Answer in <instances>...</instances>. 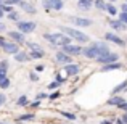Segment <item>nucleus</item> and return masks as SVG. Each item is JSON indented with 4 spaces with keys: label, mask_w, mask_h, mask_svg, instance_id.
<instances>
[{
    "label": "nucleus",
    "mask_w": 127,
    "mask_h": 124,
    "mask_svg": "<svg viewBox=\"0 0 127 124\" xmlns=\"http://www.w3.org/2000/svg\"><path fill=\"white\" fill-rule=\"evenodd\" d=\"M5 43H6V42H5V39H3L2 36H0V47H3V45H5Z\"/></svg>",
    "instance_id": "ea45409f"
},
{
    "label": "nucleus",
    "mask_w": 127,
    "mask_h": 124,
    "mask_svg": "<svg viewBox=\"0 0 127 124\" xmlns=\"http://www.w3.org/2000/svg\"><path fill=\"white\" fill-rule=\"evenodd\" d=\"M58 97H60V92H53L52 95L48 97V98H50V100H56V98H58Z\"/></svg>",
    "instance_id": "473e14b6"
},
{
    "label": "nucleus",
    "mask_w": 127,
    "mask_h": 124,
    "mask_svg": "<svg viewBox=\"0 0 127 124\" xmlns=\"http://www.w3.org/2000/svg\"><path fill=\"white\" fill-rule=\"evenodd\" d=\"M43 37L47 39V41L50 42V45L52 47H64V45H69L71 43V37L69 36H66L64 32H55V34H43Z\"/></svg>",
    "instance_id": "f257e3e1"
},
{
    "label": "nucleus",
    "mask_w": 127,
    "mask_h": 124,
    "mask_svg": "<svg viewBox=\"0 0 127 124\" xmlns=\"http://www.w3.org/2000/svg\"><path fill=\"white\" fill-rule=\"evenodd\" d=\"M15 60L19 61V63H24V61H28V60H31V56H29L28 53H24V52H18L15 55Z\"/></svg>",
    "instance_id": "2eb2a0df"
},
{
    "label": "nucleus",
    "mask_w": 127,
    "mask_h": 124,
    "mask_svg": "<svg viewBox=\"0 0 127 124\" xmlns=\"http://www.w3.org/2000/svg\"><path fill=\"white\" fill-rule=\"evenodd\" d=\"M8 36L13 39V42H16V43H23V42H24V34H23V32L11 31V32H8Z\"/></svg>",
    "instance_id": "f8f14e48"
},
{
    "label": "nucleus",
    "mask_w": 127,
    "mask_h": 124,
    "mask_svg": "<svg viewBox=\"0 0 127 124\" xmlns=\"http://www.w3.org/2000/svg\"><path fill=\"white\" fill-rule=\"evenodd\" d=\"M118 108H119V110H122L124 113H127V102H124V103H122L121 106H118Z\"/></svg>",
    "instance_id": "72a5a7b5"
},
{
    "label": "nucleus",
    "mask_w": 127,
    "mask_h": 124,
    "mask_svg": "<svg viewBox=\"0 0 127 124\" xmlns=\"http://www.w3.org/2000/svg\"><path fill=\"white\" fill-rule=\"evenodd\" d=\"M56 61L60 63V65H71V61H72V58H71V55H68V53H64L61 50V52H58L56 53Z\"/></svg>",
    "instance_id": "6e6552de"
},
{
    "label": "nucleus",
    "mask_w": 127,
    "mask_h": 124,
    "mask_svg": "<svg viewBox=\"0 0 127 124\" xmlns=\"http://www.w3.org/2000/svg\"><path fill=\"white\" fill-rule=\"evenodd\" d=\"M0 8H2V11H6L8 15L13 11V10H11V6H8V5H0Z\"/></svg>",
    "instance_id": "c756f323"
},
{
    "label": "nucleus",
    "mask_w": 127,
    "mask_h": 124,
    "mask_svg": "<svg viewBox=\"0 0 127 124\" xmlns=\"http://www.w3.org/2000/svg\"><path fill=\"white\" fill-rule=\"evenodd\" d=\"M43 6L47 10H56V11H60L64 5H63V0H43Z\"/></svg>",
    "instance_id": "39448f33"
},
{
    "label": "nucleus",
    "mask_w": 127,
    "mask_h": 124,
    "mask_svg": "<svg viewBox=\"0 0 127 124\" xmlns=\"http://www.w3.org/2000/svg\"><path fill=\"white\" fill-rule=\"evenodd\" d=\"M45 93H43V92H40V93H39V95H37V100H42V98H45Z\"/></svg>",
    "instance_id": "e433bc0d"
},
{
    "label": "nucleus",
    "mask_w": 127,
    "mask_h": 124,
    "mask_svg": "<svg viewBox=\"0 0 127 124\" xmlns=\"http://www.w3.org/2000/svg\"><path fill=\"white\" fill-rule=\"evenodd\" d=\"M35 23L34 21H19L18 23V29L19 32H23V34H28V32H32L35 29Z\"/></svg>",
    "instance_id": "7ed1b4c3"
},
{
    "label": "nucleus",
    "mask_w": 127,
    "mask_h": 124,
    "mask_svg": "<svg viewBox=\"0 0 127 124\" xmlns=\"http://www.w3.org/2000/svg\"><path fill=\"white\" fill-rule=\"evenodd\" d=\"M2 48H3V52L11 53V55H16V53L19 52V47L16 45V42H6L5 45L2 47Z\"/></svg>",
    "instance_id": "9d476101"
},
{
    "label": "nucleus",
    "mask_w": 127,
    "mask_h": 124,
    "mask_svg": "<svg viewBox=\"0 0 127 124\" xmlns=\"http://www.w3.org/2000/svg\"><path fill=\"white\" fill-rule=\"evenodd\" d=\"M106 10H108L109 15H116V13H118V8H116L113 3H108V5H106Z\"/></svg>",
    "instance_id": "b1692460"
},
{
    "label": "nucleus",
    "mask_w": 127,
    "mask_h": 124,
    "mask_svg": "<svg viewBox=\"0 0 127 124\" xmlns=\"http://www.w3.org/2000/svg\"><path fill=\"white\" fill-rule=\"evenodd\" d=\"M71 23L74 26H77V28H89V26H92V19H87V18H77V16H72Z\"/></svg>",
    "instance_id": "423d86ee"
},
{
    "label": "nucleus",
    "mask_w": 127,
    "mask_h": 124,
    "mask_svg": "<svg viewBox=\"0 0 127 124\" xmlns=\"http://www.w3.org/2000/svg\"><path fill=\"white\" fill-rule=\"evenodd\" d=\"M77 6H79V8H82V10H89L90 6H92V0H79Z\"/></svg>",
    "instance_id": "6ab92c4d"
},
{
    "label": "nucleus",
    "mask_w": 127,
    "mask_h": 124,
    "mask_svg": "<svg viewBox=\"0 0 127 124\" xmlns=\"http://www.w3.org/2000/svg\"><path fill=\"white\" fill-rule=\"evenodd\" d=\"M15 2H16V3H21V0H15Z\"/></svg>",
    "instance_id": "de8ad7c7"
},
{
    "label": "nucleus",
    "mask_w": 127,
    "mask_h": 124,
    "mask_svg": "<svg viewBox=\"0 0 127 124\" xmlns=\"http://www.w3.org/2000/svg\"><path fill=\"white\" fill-rule=\"evenodd\" d=\"M119 19H121L124 24H127V13H121V15H119Z\"/></svg>",
    "instance_id": "2f4dec72"
},
{
    "label": "nucleus",
    "mask_w": 127,
    "mask_h": 124,
    "mask_svg": "<svg viewBox=\"0 0 127 124\" xmlns=\"http://www.w3.org/2000/svg\"><path fill=\"white\" fill-rule=\"evenodd\" d=\"M109 26H111L114 31H124V29H126V24L121 21V19H118V21L111 19V21H109Z\"/></svg>",
    "instance_id": "4468645a"
},
{
    "label": "nucleus",
    "mask_w": 127,
    "mask_h": 124,
    "mask_svg": "<svg viewBox=\"0 0 127 124\" xmlns=\"http://www.w3.org/2000/svg\"><path fill=\"white\" fill-rule=\"evenodd\" d=\"M5 100H6V97L3 95V93H0V105H2V103H5Z\"/></svg>",
    "instance_id": "c9c22d12"
},
{
    "label": "nucleus",
    "mask_w": 127,
    "mask_h": 124,
    "mask_svg": "<svg viewBox=\"0 0 127 124\" xmlns=\"http://www.w3.org/2000/svg\"><path fill=\"white\" fill-rule=\"evenodd\" d=\"M118 58L119 56L116 55V53H106V55H101L96 61L98 63H103V65H111V63H118Z\"/></svg>",
    "instance_id": "20e7f679"
},
{
    "label": "nucleus",
    "mask_w": 127,
    "mask_h": 124,
    "mask_svg": "<svg viewBox=\"0 0 127 124\" xmlns=\"http://www.w3.org/2000/svg\"><path fill=\"white\" fill-rule=\"evenodd\" d=\"M2 31H5V24H2V23H0V32Z\"/></svg>",
    "instance_id": "c03bdc74"
},
{
    "label": "nucleus",
    "mask_w": 127,
    "mask_h": 124,
    "mask_svg": "<svg viewBox=\"0 0 127 124\" xmlns=\"http://www.w3.org/2000/svg\"><path fill=\"white\" fill-rule=\"evenodd\" d=\"M61 32H64L66 36H69L71 39H76L77 42H81V43H85V42H89V36L84 34V32H81L79 29H72V28H66V26H61Z\"/></svg>",
    "instance_id": "f03ea898"
},
{
    "label": "nucleus",
    "mask_w": 127,
    "mask_h": 124,
    "mask_svg": "<svg viewBox=\"0 0 127 124\" xmlns=\"http://www.w3.org/2000/svg\"><path fill=\"white\" fill-rule=\"evenodd\" d=\"M34 119V115H23L18 118V121H32Z\"/></svg>",
    "instance_id": "a878e982"
},
{
    "label": "nucleus",
    "mask_w": 127,
    "mask_h": 124,
    "mask_svg": "<svg viewBox=\"0 0 127 124\" xmlns=\"http://www.w3.org/2000/svg\"><path fill=\"white\" fill-rule=\"evenodd\" d=\"M43 55H45V52H31V53H29L31 60H39V58H42Z\"/></svg>",
    "instance_id": "412c9836"
},
{
    "label": "nucleus",
    "mask_w": 127,
    "mask_h": 124,
    "mask_svg": "<svg viewBox=\"0 0 127 124\" xmlns=\"http://www.w3.org/2000/svg\"><path fill=\"white\" fill-rule=\"evenodd\" d=\"M105 39H106V41H109V42H113V43H116V45H119V47H124L126 45V41H124V39H121L119 36L113 34V32H108V34L105 36Z\"/></svg>",
    "instance_id": "1a4fd4ad"
},
{
    "label": "nucleus",
    "mask_w": 127,
    "mask_h": 124,
    "mask_svg": "<svg viewBox=\"0 0 127 124\" xmlns=\"http://www.w3.org/2000/svg\"><path fill=\"white\" fill-rule=\"evenodd\" d=\"M28 103H29V100H28V97H26V95H21V97L18 98V105H19V106H26Z\"/></svg>",
    "instance_id": "5701e85b"
},
{
    "label": "nucleus",
    "mask_w": 127,
    "mask_h": 124,
    "mask_svg": "<svg viewBox=\"0 0 127 124\" xmlns=\"http://www.w3.org/2000/svg\"><path fill=\"white\" fill-rule=\"evenodd\" d=\"M124 103V98L122 97H111L108 100V105H116V106H121Z\"/></svg>",
    "instance_id": "dca6fc26"
},
{
    "label": "nucleus",
    "mask_w": 127,
    "mask_h": 124,
    "mask_svg": "<svg viewBox=\"0 0 127 124\" xmlns=\"http://www.w3.org/2000/svg\"><path fill=\"white\" fill-rule=\"evenodd\" d=\"M31 79L32 81H37V74H35V73H31Z\"/></svg>",
    "instance_id": "58836bf2"
},
{
    "label": "nucleus",
    "mask_w": 127,
    "mask_h": 124,
    "mask_svg": "<svg viewBox=\"0 0 127 124\" xmlns=\"http://www.w3.org/2000/svg\"><path fill=\"white\" fill-rule=\"evenodd\" d=\"M35 71H37V73H42L43 71V65H37V66H35Z\"/></svg>",
    "instance_id": "f704fd0d"
},
{
    "label": "nucleus",
    "mask_w": 127,
    "mask_h": 124,
    "mask_svg": "<svg viewBox=\"0 0 127 124\" xmlns=\"http://www.w3.org/2000/svg\"><path fill=\"white\" fill-rule=\"evenodd\" d=\"M122 123H124V124H127V113H124V116H122Z\"/></svg>",
    "instance_id": "a19ab883"
},
{
    "label": "nucleus",
    "mask_w": 127,
    "mask_h": 124,
    "mask_svg": "<svg viewBox=\"0 0 127 124\" xmlns=\"http://www.w3.org/2000/svg\"><path fill=\"white\" fill-rule=\"evenodd\" d=\"M116 124H124V123H122V119H118V121H116Z\"/></svg>",
    "instance_id": "a18cd8bd"
},
{
    "label": "nucleus",
    "mask_w": 127,
    "mask_h": 124,
    "mask_svg": "<svg viewBox=\"0 0 127 124\" xmlns=\"http://www.w3.org/2000/svg\"><path fill=\"white\" fill-rule=\"evenodd\" d=\"M79 71H81V68H79V65H66L64 66V73H66V76H76V74H79Z\"/></svg>",
    "instance_id": "9b49d317"
},
{
    "label": "nucleus",
    "mask_w": 127,
    "mask_h": 124,
    "mask_svg": "<svg viewBox=\"0 0 127 124\" xmlns=\"http://www.w3.org/2000/svg\"><path fill=\"white\" fill-rule=\"evenodd\" d=\"M124 89H127V81H124V82L121 84V85L114 87V89H113V93H119V92H122Z\"/></svg>",
    "instance_id": "4be33fe9"
},
{
    "label": "nucleus",
    "mask_w": 127,
    "mask_h": 124,
    "mask_svg": "<svg viewBox=\"0 0 127 124\" xmlns=\"http://www.w3.org/2000/svg\"><path fill=\"white\" fill-rule=\"evenodd\" d=\"M19 5H21V8L24 10V11L31 13V15H34V13H35V8H34V6L31 5V3H28V2H21Z\"/></svg>",
    "instance_id": "a211bd4d"
},
{
    "label": "nucleus",
    "mask_w": 127,
    "mask_h": 124,
    "mask_svg": "<svg viewBox=\"0 0 127 124\" xmlns=\"http://www.w3.org/2000/svg\"><path fill=\"white\" fill-rule=\"evenodd\" d=\"M111 2H114V0H111Z\"/></svg>",
    "instance_id": "3c124183"
},
{
    "label": "nucleus",
    "mask_w": 127,
    "mask_h": 124,
    "mask_svg": "<svg viewBox=\"0 0 127 124\" xmlns=\"http://www.w3.org/2000/svg\"><path fill=\"white\" fill-rule=\"evenodd\" d=\"M64 124H71V123H64Z\"/></svg>",
    "instance_id": "8fccbe9b"
},
{
    "label": "nucleus",
    "mask_w": 127,
    "mask_h": 124,
    "mask_svg": "<svg viewBox=\"0 0 127 124\" xmlns=\"http://www.w3.org/2000/svg\"><path fill=\"white\" fill-rule=\"evenodd\" d=\"M0 124H11V123H0Z\"/></svg>",
    "instance_id": "09e8293b"
},
{
    "label": "nucleus",
    "mask_w": 127,
    "mask_h": 124,
    "mask_svg": "<svg viewBox=\"0 0 127 124\" xmlns=\"http://www.w3.org/2000/svg\"><path fill=\"white\" fill-rule=\"evenodd\" d=\"M63 52L68 53V55H81V53L84 52V48H82L81 45H72V43H69V45L63 47Z\"/></svg>",
    "instance_id": "0eeeda50"
},
{
    "label": "nucleus",
    "mask_w": 127,
    "mask_h": 124,
    "mask_svg": "<svg viewBox=\"0 0 127 124\" xmlns=\"http://www.w3.org/2000/svg\"><path fill=\"white\" fill-rule=\"evenodd\" d=\"M98 124H113L109 119H105V121H101V123H98Z\"/></svg>",
    "instance_id": "79ce46f5"
},
{
    "label": "nucleus",
    "mask_w": 127,
    "mask_h": 124,
    "mask_svg": "<svg viewBox=\"0 0 127 124\" xmlns=\"http://www.w3.org/2000/svg\"><path fill=\"white\" fill-rule=\"evenodd\" d=\"M121 10H122V13H127V3H124V5H121Z\"/></svg>",
    "instance_id": "4c0bfd02"
},
{
    "label": "nucleus",
    "mask_w": 127,
    "mask_h": 124,
    "mask_svg": "<svg viewBox=\"0 0 127 124\" xmlns=\"http://www.w3.org/2000/svg\"><path fill=\"white\" fill-rule=\"evenodd\" d=\"M39 105H40V100H37V102L32 103V106H34V108H35V106H39Z\"/></svg>",
    "instance_id": "37998d69"
},
{
    "label": "nucleus",
    "mask_w": 127,
    "mask_h": 124,
    "mask_svg": "<svg viewBox=\"0 0 127 124\" xmlns=\"http://www.w3.org/2000/svg\"><path fill=\"white\" fill-rule=\"evenodd\" d=\"M28 47L31 48V52H43L42 47L37 45V43H34V42H28Z\"/></svg>",
    "instance_id": "aec40b11"
},
{
    "label": "nucleus",
    "mask_w": 127,
    "mask_h": 124,
    "mask_svg": "<svg viewBox=\"0 0 127 124\" xmlns=\"http://www.w3.org/2000/svg\"><path fill=\"white\" fill-rule=\"evenodd\" d=\"M6 69H8V61H6V60L0 61V82H2L3 79H6Z\"/></svg>",
    "instance_id": "ddd939ff"
},
{
    "label": "nucleus",
    "mask_w": 127,
    "mask_h": 124,
    "mask_svg": "<svg viewBox=\"0 0 127 124\" xmlns=\"http://www.w3.org/2000/svg\"><path fill=\"white\" fill-rule=\"evenodd\" d=\"M60 84H61V82H58V81H53V82H50V84H48V89H50V90H53V89H58V87H60Z\"/></svg>",
    "instance_id": "cd10ccee"
},
{
    "label": "nucleus",
    "mask_w": 127,
    "mask_h": 124,
    "mask_svg": "<svg viewBox=\"0 0 127 124\" xmlns=\"http://www.w3.org/2000/svg\"><path fill=\"white\" fill-rule=\"evenodd\" d=\"M8 18L11 19V21H16V19H18L19 16H18V13H16V11H11V13H10V15H8Z\"/></svg>",
    "instance_id": "7c9ffc66"
},
{
    "label": "nucleus",
    "mask_w": 127,
    "mask_h": 124,
    "mask_svg": "<svg viewBox=\"0 0 127 124\" xmlns=\"http://www.w3.org/2000/svg\"><path fill=\"white\" fill-rule=\"evenodd\" d=\"M2 16H3V11H2V8H0V19H2Z\"/></svg>",
    "instance_id": "49530a36"
},
{
    "label": "nucleus",
    "mask_w": 127,
    "mask_h": 124,
    "mask_svg": "<svg viewBox=\"0 0 127 124\" xmlns=\"http://www.w3.org/2000/svg\"><path fill=\"white\" fill-rule=\"evenodd\" d=\"M122 68V65L121 63H111V65H105L103 66V71H114V69H121Z\"/></svg>",
    "instance_id": "f3484780"
},
{
    "label": "nucleus",
    "mask_w": 127,
    "mask_h": 124,
    "mask_svg": "<svg viewBox=\"0 0 127 124\" xmlns=\"http://www.w3.org/2000/svg\"><path fill=\"white\" fill-rule=\"evenodd\" d=\"M61 115L64 116V118H68V119H76V116L72 115V113H68V111H61Z\"/></svg>",
    "instance_id": "c85d7f7f"
},
{
    "label": "nucleus",
    "mask_w": 127,
    "mask_h": 124,
    "mask_svg": "<svg viewBox=\"0 0 127 124\" xmlns=\"http://www.w3.org/2000/svg\"><path fill=\"white\" fill-rule=\"evenodd\" d=\"M10 87V79L6 78V79H3L2 82H0V89H8Z\"/></svg>",
    "instance_id": "bb28decb"
},
{
    "label": "nucleus",
    "mask_w": 127,
    "mask_h": 124,
    "mask_svg": "<svg viewBox=\"0 0 127 124\" xmlns=\"http://www.w3.org/2000/svg\"><path fill=\"white\" fill-rule=\"evenodd\" d=\"M95 5H96V8H100V10H106V5H108V3H105L103 0H95Z\"/></svg>",
    "instance_id": "393cba45"
}]
</instances>
